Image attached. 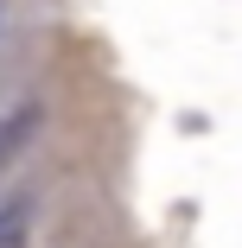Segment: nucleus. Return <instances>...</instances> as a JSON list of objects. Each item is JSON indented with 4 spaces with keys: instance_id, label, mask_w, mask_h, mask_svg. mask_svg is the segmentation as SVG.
Returning <instances> with one entry per match:
<instances>
[{
    "instance_id": "1",
    "label": "nucleus",
    "mask_w": 242,
    "mask_h": 248,
    "mask_svg": "<svg viewBox=\"0 0 242 248\" xmlns=\"http://www.w3.org/2000/svg\"><path fill=\"white\" fill-rule=\"evenodd\" d=\"M0 153H7V134H0Z\"/></svg>"
}]
</instances>
